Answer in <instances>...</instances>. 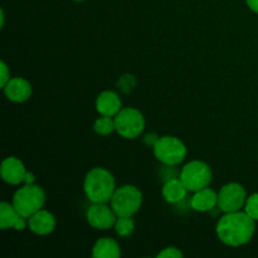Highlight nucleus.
Segmentation results:
<instances>
[{
    "instance_id": "10",
    "label": "nucleus",
    "mask_w": 258,
    "mask_h": 258,
    "mask_svg": "<svg viewBox=\"0 0 258 258\" xmlns=\"http://www.w3.org/2000/svg\"><path fill=\"white\" fill-rule=\"evenodd\" d=\"M2 178L5 183L10 185H18L24 181V176L27 174L25 166L18 158L10 156L3 160L2 168H0Z\"/></svg>"
},
{
    "instance_id": "5",
    "label": "nucleus",
    "mask_w": 258,
    "mask_h": 258,
    "mask_svg": "<svg viewBox=\"0 0 258 258\" xmlns=\"http://www.w3.org/2000/svg\"><path fill=\"white\" fill-rule=\"evenodd\" d=\"M153 150L155 158L169 166H175L183 163L186 156V148L183 141L170 135L159 138Z\"/></svg>"
},
{
    "instance_id": "3",
    "label": "nucleus",
    "mask_w": 258,
    "mask_h": 258,
    "mask_svg": "<svg viewBox=\"0 0 258 258\" xmlns=\"http://www.w3.org/2000/svg\"><path fill=\"white\" fill-rule=\"evenodd\" d=\"M45 203V193L35 184H25L15 191L13 197V206L20 216L29 218L43 208Z\"/></svg>"
},
{
    "instance_id": "13",
    "label": "nucleus",
    "mask_w": 258,
    "mask_h": 258,
    "mask_svg": "<svg viewBox=\"0 0 258 258\" xmlns=\"http://www.w3.org/2000/svg\"><path fill=\"white\" fill-rule=\"evenodd\" d=\"M3 90H4L8 100L13 101L15 103L24 102L32 95V85H30L29 81L22 77L10 78L9 82L5 85Z\"/></svg>"
},
{
    "instance_id": "27",
    "label": "nucleus",
    "mask_w": 258,
    "mask_h": 258,
    "mask_svg": "<svg viewBox=\"0 0 258 258\" xmlns=\"http://www.w3.org/2000/svg\"><path fill=\"white\" fill-rule=\"evenodd\" d=\"M4 22H5V15H4V10H2V27H4Z\"/></svg>"
},
{
    "instance_id": "23",
    "label": "nucleus",
    "mask_w": 258,
    "mask_h": 258,
    "mask_svg": "<svg viewBox=\"0 0 258 258\" xmlns=\"http://www.w3.org/2000/svg\"><path fill=\"white\" fill-rule=\"evenodd\" d=\"M9 80H10L9 67H8L5 62H2L0 63V86H2V88L5 87V85L9 82Z\"/></svg>"
},
{
    "instance_id": "28",
    "label": "nucleus",
    "mask_w": 258,
    "mask_h": 258,
    "mask_svg": "<svg viewBox=\"0 0 258 258\" xmlns=\"http://www.w3.org/2000/svg\"><path fill=\"white\" fill-rule=\"evenodd\" d=\"M75 2H83V0H75Z\"/></svg>"
},
{
    "instance_id": "21",
    "label": "nucleus",
    "mask_w": 258,
    "mask_h": 258,
    "mask_svg": "<svg viewBox=\"0 0 258 258\" xmlns=\"http://www.w3.org/2000/svg\"><path fill=\"white\" fill-rule=\"evenodd\" d=\"M183 256V252L176 247H166L158 253L159 258H181Z\"/></svg>"
},
{
    "instance_id": "19",
    "label": "nucleus",
    "mask_w": 258,
    "mask_h": 258,
    "mask_svg": "<svg viewBox=\"0 0 258 258\" xmlns=\"http://www.w3.org/2000/svg\"><path fill=\"white\" fill-rule=\"evenodd\" d=\"M134 229H135V223L131 217H117L115 223V231L117 236L126 238L133 234Z\"/></svg>"
},
{
    "instance_id": "17",
    "label": "nucleus",
    "mask_w": 258,
    "mask_h": 258,
    "mask_svg": "<svg viewBox=\"0 0 258 258\" xmlns=\"http://www.w3.org/2000/svg\"><path fill=\"white\" fill-rule=\"evenodd\" d=\"M92 256L95 258H118L121 256L120 246L113 238L103 237L93 246Z\"/></svg>"
},
{
    "instance_id": "12",
    "label": "nucleus",
    "mask_w": 258,
    "mask_h": 258,
    "mask_svg": "<svg viewBox=\"0 0 258 258\" xmlns=\"http://www.w3.org/2000/svg\"><path fill=\"white\" fill-rule=\"evenodd\" d=\"M23 216H20L19 212L14 208L13 204L8 202H2L0 204V228L3 231L14 228L15 231H24L27 228L28 223L25 222Z\"/></svg>"
},
{
    "instance_id": "7",
    "label": "nucleus",
    "mask_w": 258,
    "mask_h": 258,
    "mask_svg": "<svg viewBox=\"0 0 258 258\" xmlns=\"http://www.w3.org/2000/svg\"><path fill=\"white\" fill-rule=\"evenodd\" d=\"M180 180L189 191H198L211 184L212 169L204 161L193 160L181 169Z\"/></svg>"
},
{
    "instance_id": "9",
    "label": "nucleus",
    "mask_w": 258,
    "mask_h": 258,
    "mask_svg": "<svg viewBox=\"0 0 258 258\" xmlns=\"http://www.w3.org/2000/svg\"><path fill=\"white\" fill-rule=\"evenodd\" d=\"M86 218L91 227L106 231V229L115 227L117 216L112 207H108L107 203H93L87 209Z\"/></svg>"
},
{
    "instance_id": "20",
    "label": "nucleus",
    "mask_w": 258,
    "mask_h": 258,
    "mask_svg": "<svg viewBox=\"0 0 258 258\" xmlns=\"http://www.w3.org/2000/svg\"><path fill=\"white\" fill-rule=\"evenodd\" d=\"M244 212L248 214L254 221H258V193L247 197L246 204H244Z\"/></svg>"
},
{
    "instance_id": "4",
    "label": "nucleus",
    "mask_w": 258,
    "mask_h": 258,
    "mask_svg": "<svg viewBox=\"0 0 258 258\" xmlns=\"http://www.w3.org/2000/svg\"><path fill=\"white\" fill-rule=\"evenodd\" d=\"M143 203V194L135 185H123L115 190L111 207L117 217H133Z\"/></svg>"
},
{
    "instance_id": "1",
    "label": "nucleus",
    "mask_w": 258,
    "mask_h": 258,
    "mask_svg": "<svg viewBox=\"0 0 258 258\" xmlns=\"http://www.w3.org/2000/svg\"><path fill=\"white\" fill-rule=\"evenodd\" d=\"M254 219L246 212L226 213L218 221L216 232L222 243L231 247H239L247 244L252 239L256 229Z\"/></svg>"
},
{
    "instance_id": "25",
    "label": "nucleus",
    "mask_w": 258,
    "mask_h": 258,
    "mask_svg": "<svg viewBox=\"0 0 258 258\" xmlns=\"http://www.w3.org/2000/svg\"><path fill=\"white\" fill-rule=\"evenodd\" d=\"M246 3L252 12L257 13L258 14V0H246Z\"/></svg>"
},
{
    "instance_id": "22",
    "label": "nucleus",
    "mask_w": 258,
    "mask_h": 258,
    "mask_svg": "<svg viewBox=\"0 0 258 258\" xmlns=\"http://www.w3.org/2000/svg\"><path fill=\"white\" fill-rule=\"evenodd\" d=\"M134 85H135V80H134L133 76L130 75L123 76V77H121L120 81H118V86H120V88L123 92H128V91L133 88Z\"/></svg>"
},
{
    "instance_id": "2",
    "label": "nucleus",
    "mask_w": 258,
    "mask_h": 258,
    "mask_svg": "<svg viewBox=\"0 0 258 258\" xmlns=\"http://www.w3.org/2000/svg\"><path fill=\"white\" fill-rule=\"evenodd\" d=\"M86 197L92 203H108L116 190L113 175L105 168H93L83 181Z\"/></svg>"
},
{
    "instance_id": "6",
    "label": "nucleus",
    "mask_w": 258,
    "mask_h": 258,
    "mask_svg": "<svg viewBox=\"0 0 258 258\" xmlns=\"http://www.w3.org/2000/svg\"><path fill=\"white\" fill-rule=\"evenodd\" d=\"M113 120H115L116 131L121 138L136 139L145 128V118L143 113L134 107L121 108Z\"/></svg>"
},
{
    "instance_id": "18",
    "label": "nucleus",
    "mask_w": 258,
    "mask_h": 258,
    "mask_svg": "<svg viewBox=\"0 0 258 258\" xmlns=\"http://www.w3.org/2000/svg\"><path fill=\"white\" fill-rule=\"evenodd\" d=\"M93 130H95L96 134L101 136H108L116 131L115 127V120L111 116H102L98 117L97 120L93 123Z\"/></svg>"
},
{
    "instance_id": "8",
    "label": "nucleus",
    "mask_w": 258,
    "mask_h": 258,
    "mask_svg": "<svg viewBox=\"0 0 258 258\" xmlns=\"http://www.w3.org/2000/svg\"><path fill=\"white\" fill-rule=\"evenodd\" d=\"M247 193L238 183H229L224 185L218 193V207L224 213L238 212L244 208Z\"/></svg>"
},
{
    "instance_id": "16",
    "label": "nucleus",
    "mask_w": 258,
    "mask_h": 258,
    "mask_svg": "<svg viewBox=\"0 0 258 258\" xmlns=\"http://www.w3.org/2000/svg\"><path fill=\"white\" fill-rule=\"evenodd\" d=\"M188 189L185 188V185L183 184V181L179 179H170V180L166 181L164 184L163 189H161V194H163V198L165 199L168 203H179V202L183 201L186 197L188 193Z\"/></svg>"
},
{
    "instance_id": "15",
    "label": "nucleus",
    "mask_w": 258,
    "mask_h": 258,
    "mask_svg": "<svg viewBox=\"0 0 258 258\" xmlns=\"http://www.w3.org/2000/svg\"><path fill=\"white\" fill-rule=\"evenodd\" d=\"M191 208L197 212H209L218 206V194L211 188H203L198 191H194L191 198Z\"/></svg>"
},
{
    "instance_id": "26",
    "label": "nucleus",
    "mask_w": 258,
    "mask_h": 258,
    "mask_svg": "<svg viewBox=\"0 0 258 258\" xmlns=\"http://www.w3.org/2000/svg\"><path fill=\"white\" fill-rule=\"evenodd\" d=\"M34 180H35L34 174L29 173V171H27V174H25V176H24V181H23V183H25V184H34Z\"/></svg>"
},
{
    "instance_id": "24",
    "label": "nucleus",
    "mask_w": 258,
    "mask_h": 258,
    "mask_svg": "<svg viewBox=\"0 0 258 258\" xmlns=\"http://www.w3.org/2000/svg\"><path fill=\"white\" fill-rule=\"evenodd\" d=\"M158 140L159 138L155 135V134H149V135H146L145 138H144V143H145L146 145L151 146V148H154V145H155Z\"/></svg>"
},
{
    "instance_id": "11",
    "label": "nucleus",
    "mask_w": 258,
    "mask_h": 258,
    "mask_svg": "<svg viewBox=\"0 0 258 258\" xmlns=\"http://www.w3.org/2000/svg\"><path fill=\"white\" fill-rule=\"evenodd\" d=\"M54 216L50 212L40 209L28 218V228L37 236H48L55 229Z\"/></svg>"
},
{
    "instance_id": "14",
    "label": "nucleus",
    "mask_w": 258,
    "mask_h": 258,
    "mask_svg": "<svg viewBox=\"0 0 258 258\" xmlns=\"http://www.w3.org/2000/svg\"><path fill=\"white\" fill-rule=\"evenodd\" d=\"M121 106H122V102H121L120 96L113 91H103L96 100V110L102 116L115 117L121 111Z\"/></svg>"
}]
</instances>
